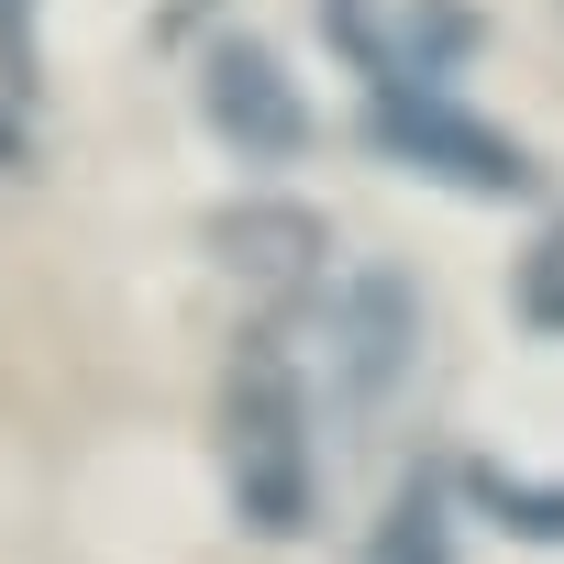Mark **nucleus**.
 Returning a JSON list of instances; mask_svg holds the SVG:
<instances>
[{
    "label": "nucleus",
    "instance_id": "6e6552de",
    "mask_svg": "<svg viewBox=\"0 0 564 564\" xmlns=\"http://www.w3.org/2000/svg\"><path fill=\"white\" fill-rule=\"evenodd\" d=\"M465 498L509 531V542H564V476H520V465H465Z\"/></svg>",
    "mask_w": 564,
    "mask_h": 564
},
{
    "label": "nucleus",
    "instance_id": "9d476101",
    "mask_svg": "<svg viewBox=\"0 0 564 564\" xmlns=\"http://www.w3.org/2000/svg\"><path fill=\"white\" fill-rule=\"evenodd\" d=\"M0 89H34V0H0Z\"/></svg>",
    "mask_w": 564,
    "mask_h": 564
},
{
    "label": "nucleus",
    "instance_id": "0eeeda50",
    "mask_svg": "<svg viewBox=\"0 0 564 564\" xmlns=\"http://www.w3.org/2000/svg\"><path fill=\"white\" fill-rule=\"evenodd\" d=\"M366 564H454L443 476H399V498H388V509H377V531H366Z\"/></svg>",
    "mask_w": 564,
    "mask_h": 564
},
{
    "label": "nucleus",
    "instance_id": "f03ea898",
    "mask_svg": "<svg viewBox=\"0 0 564 564\" xmlns=\"http://www.w3.org/2000/svg\"><path fill=\"white\" fill-rule=\"evenodd\" d=\"M366 144H377L388 166L454 188V199H531V188H542L531 144L498 133L487 111H465L454 89H377V100H366Z\"/></svg>",
    "mask_w": 564,
    "mask_h": 564
},
{
    "label": "nucleus",
    "instance_id": "1a4fd4ad",
    "mask_svg": "<svg viewBox=\"0 0 564 564\" xmlns=\"http://www.w3.org/2000/svg\"><path fill=\"white\" fill-rule=\"evenodd\" d=\"M509 311H520V333H542V344H564V221L509 265Z\"/></svg>",
    "mask_w": 564,
    "mask_h": 564
},
{
    "label": "nucleus",
    "instance_id": "7ed1b4c3",
    "mask_svg": "<svg viewBox=\"0 0 564 564\" xmlns=\"http://www.w3.org/2000/svg\"><path fill=\"white\" fill-rule=\"evenodd\" d=\"M199 111H210V133L243 155V166H289V155H311V100H300V78L276 67L265 45H243V34H221L210 45V67H199Z\"/></svg>",
    "mask_w": 564,
    "mask_h": 564
},
{
    "label": "nucleus",
    "instance_id": "39448f33",
    "mask_svg": "<svg viewBox=\"0 0 564 564\" xmlns=\"http://www.w3.org/2000/svg\"><path fill=\"white\" fill-rule=\"evenodd\" d=\"M210 243H221V265H232V276H254L265 300L322 289V265H333V221H322V210H300V199H243V210H221V221H210Z\"/></svg>",
    "mask_w": 564,
    "mask_h": 564
},
{
    "label": "nucleus",
    "instance_id": "f257e3e1",
    "mask_svg": "<svg viewBox=\"0 0 564 564\" xmlns=\"http://www.w3.org/2000/svg\"><path fill=\"white\" fill-rule=\"evenodd\" d=\"M221 487L254 542H300L322 520V443H311V388L276 333H243L221 366Z\"/></svg>",
    "mask_w": 564,
    "mask_h": 564
},
{
    "label": "nucleus",
    "instance_id": "20e7f679",
    "mask_svg": "<svg viewBox=\"0 0 564 564\" xmlns=\"http://www.w3.org/2000/svg\"><path fill=\"white\" fill-rule=\"evenodd\" d=\"M344 56L377 89H443L476 56V12H465V0H399L388 23H344Z\"/></svg>",
    "mask_w": 564,
    "mask_h": 564
},
{
    "label": "nucleus",
    "instance_id": "423d86ee",
    "mask_svg": "<svg viewBox=\"0 0 564 564\" xmlns=\"http://www.w3.org/2000/svg\"><path fill=\"white\" fill-rule=\"evenodd\" d=\"M421 344V300L399 289V276H355V300H344V366H355V388L377 399L388 377H399V355Z\"/></svg>",
    "mask_w": 564,
    "mask_h": 564
}]
</instances>
